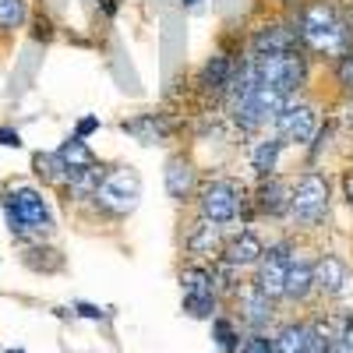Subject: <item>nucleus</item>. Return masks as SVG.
Returning a JSON list of instances; mask_svg holds the SVG:
<instances>
[{"label":"nucleus","mask_w":353,"mask_h":353,"mask_svg":"<svg viewBox=\"0 0 353 353\" xmlns=\"http://www.w3.org/2000/svg\"><path fill=\"white\" fill-rule=\"evenodd\" d=\"M78 311H81L85 318H103V311H99V307H92V304H78Z\"/></svg>","instance_id":"7c9ffc66"},{"label":"nucleus","mask_w":353,"mask_h":353,"mask_svg":"<svg viewBox=\"0 0 353 353\" xmlns=\"http://www.w3.org/2000/svg\"><path fill=\"white\" fill-rule=\"evenodd\" d=\"M290 50H304L301 36H297V25L290 21H265L261 28H254L251 36V53H290Z\"/></svg>","instance_id":"9b49d317"},{"label":"nucleus","mask_w":353,"mask_h":353,"mask_svg":"<svg viewBox=\"0 0 353 353\" xmlns=\"http://www.w3.org/2000/svg\"><path fill=\"white\" fill-rule=\"evenodd\" d=\"M336 85L343 88L346 96H353V50H346L336 61Z\"/></svg>","instance_id":"a878e982"},{"label":"nucleus","mask_w":353,"mask_h":353,"mask_svg":"<svg viewBox=\"0 0 353 353\" xmlns=\"http://www.w3.org/2000/svg\"><path fill=\"white\" fill-rule=\"evenodd\" d=\"M121 131H128L141 145H166L173 138V121L166 113H138L131 121H121Z\"/></svg>","instance_id":"dca6fc26"},{"label":"nucleus","mask_w":353,"mask_h":353,"mask_svg":"<svg viewBox=\"0 0 353 353\" xmlns=\"http://www.w3.org/2000/svg\"><path fill=\"white\" fill-rule=\"evenodd\" d=\"M0 145H8V149H18V145H21L18 131H8V128H0Z\"/></svg>","instance_id":"c85d7f7f"},{"label":"nucleus","mask_w":353,"mask_h":353,"mask_svg":"<svg viewBox=\"0 0 353 353\" xmlns=\"http://www.w3.org/2000/svg\"><path fill=\"white\" fill-rule=\"evenodd\" d=\"M194 201H198V216L201 219H209V223L226 230V226H233L244 216L248 191H244V184L230 181V176H212V181L198 184Z\"/></svg>","instance_id":"20e7f679"},{"label":"nucleus","mask_w":353,"mask_h":353,"mask_svg":"<svg viewBox=\"0 0 353 353\" xmlns=\"http://www.w3.org/2000/svg\"><path fill=\"white\" fill-rule=\"evenodd\" d=\"M297 36H301V46L304 53H318V57H339L346 50H353V28L350 21L339 14L336 4L329 0H304L297 8Z\"/></svg>","instance_id":"f257e3e1"},{"label":"nucleus","mask_w":353,"mask_h":353,"mask_svg":"<svg viewBox=\"0 0 353 353\" xmlns=\"http://www.w3.org/2000/svg\"><path fill=\"white\" fill-rule=\"evenodd\" d=\"M233 61L226 53H212L209 61H205V68H201V74H198V85L205 88V92H216V96H226V88H230V81H233Z\"/></svg>","instance_id":"a211bd4d"},{"label":"nucleus","mask_w":353,"mask_h":353,"mask_svg":"<svg viewBox=\"0 0 353 353\" xmlns=\"http://www.w3.org/2000/svg\"><path fill=\"white\" fill-rule=\"evenodd\" d=\"M11 353H21V350H11Z\"/></svg>","instance_id":"72a5a7b5"},{"label":"nucleus","mask_w":353,"mask_h":353,"mask_svg":"<svg viewBox=\"0 0 353 353\" xmlns=\"http://www.w3.org/2000/svg\"><path fill=\"white\" fill-rule=\"evenodd\" d=\"M28 8L25 0H0V28H8V32H14V28H21Z\"/></svg>","instance_id":"393cba45"},{"label":"nucleus","mask_w":353,"mask_h":353,"mask_svg":"<svg viewBox=\"0 0 353 353\" xmlns=\"http://www.w3.org/2000/svg\"><path fill=\"white\" fill-rule=\"evenodd\" d=\"M188 251L191 254H219L223 251V226L198 216V223L188 233Z\"/></svg>","instance_id":"6ab92c4d"},{"label":"nucleus","mask_w":353,"mask_h":353,"mask_svg":"<svg viewBox=\"0 0 353 353\" xmlns=\"http://www.w3.org/2000/svg\"><path fill=\"white\" fill-rule=\"evenodd\" d=\"M254 71H258V81L279 88L286 99H293V96H301V88L307 85V57H304V50L261 53V57H254Z\"/></svg>","instance_id":"423d86ee"},{"label":"nucleus","mask_w":353,"mask_h":353,"mask_svg":"<svg viewBox=\"0 0 353 353\" xmlns=\"http://www.w3.org/2000/svg\"><path fill=\"white\" fill-rule=\"evenodd\" d=\"M96 209H103L113 219H124L141 201V176L134 166H110L96 188Z\"/></svg>","instance_id":"39448f33"},{"label":"nucleus","mask_w":353,"mask_h":353,"mask_svg":"<svg viewBox=\"0 0 353 353\" xmlns=\"http://www.w3.org/2000/svg\"><path fill=\"white\" fill-rule=\"evenodd\" d=\"M272 124H276V134L283 138V145H307L318 134V106L307 103L304 96H293Z\"/></svg>","instance_id":"6e6552de"},{"label":"nucleus","mask_w":353,"mask_h":353,"mask_svg":"<svg viewBox=\"0 0 353 353\" xmlns=\"http://www.w3.org/2000/svg\"><path fill=\"white\" fill-rule=\"evenodd\" d=\"M212 339H216L219 353H237L241 350V329H237V321L226 318V314H216L212 318Z\"/></svg>","instance_id":"5701e85b"},{"label":"nucleus","mask_w":353,"mask_h":353,"mask_svg":"<svg viewBox=\"0 0 353 353\" xmlns=\"http://www.w3.org/2000/svg\"><path fill=\"white\" fill-rule=\"evenodd\" d=\"M99 128V121H96V117H85V121L78 124V138H85V134H92Z\"/></svg>","instance_id":"c756f323"},{"label":"nucleus","mask_w":353,"mask_h":353,"mask_svg":"<svg viewBox=\"0 0 353 353\" xmlns=\"http://www.w3.org/2000/svg\"><path fill=\"white\" fill-rule=\"evenodd\" d=\"M237 311H241V321L251 332H265L272 314H276V301H269L254 283H248V286L237 290Z\"/></svg>","instance_id":"ddd939ff"},{"label":"nucleus","mask_w":353,"mask_h":353,"mask_svg":"<svg viewBox=\"0 0 353 353\" xmlns=\"http://www.w3.org/2000/svg\"><path fill=\"white\" fill-rule=\"evenodd\" d=\"M346 283H350V265L339 254L325 251V254L314 258V293H321V297L332 301V297H339V293L346 290Z\"/></svg>","instance_id":"4468645a"},{"label":"nucleus","mask_w":353,"mask_h":353,"mask_svg":"<svg viewBox=\"0 0 353 353\" xmlns=\"http://www.w3.org/2000/svg\"><path fill=\"white\" fill-rule=\"evenodd\" d=\"M184 290V311L191 318H212L216 314V293H219V272L209 265H184L181 272Z\"/></svg>","instance_id":"0eeeda50"},{"label":"nucleus","mask_w":353,"mask_h":353,"mask_svg":"<svg viewBox=\"0 0 353 353\" xmlns=\"http://www.w3.org/2000/svg\"><path fill=\"white\" fill-rule=\"evenodd\" d=\"M57 152H61V159H64L71 170H85V166H96V163H99V159H96V152L88 149L85 138H78V134H74V138H68Z\"/></svg>","instance_id":"b1692460"},{"label":"nucleus","mask_w":353,"mask_h":353,"mask_svg":"<svg viewBox=\"0 0 353 353\" xmlns=\"http://www.w3.org/2000/svg\"><path fill=\"white\" fill-rule=\"evenodd\" d=\"M290 198H293V184H286L283 176H265L258 181V191H254V209L269 219H286L290 216Z\"/></svg>","instance_id":"f8f14e48"},{"label":"nucleus","mask_w":353,"mask_h":353,"mask_svg":"<svg viewBox=\"0 0 353 353\" xmlns=\"http://www.w3.org/2000/svg\"><path fill=\"white\" fill-rule=\"evenodd\" d=\"M163 181H166V194L173 201H191L198 194V173H194V163L184 152H176V156L166 159Z\"/></svg>","instance_id":"2eb2a0df"},{"label":"nucleus","mask_w":353,"mask_h":353,"mask_svg":"<svg viewBox=\"0 0 353 353\" xmlns=\"http://www.w3.org/2000/svg\"><path fill=\"white\" fill-rule=\"evenodd\" d=\"M184 4H198V0H184Z\"/></svg>","instance_id":"473e14b6"},{"label":"nucleus","mask_w":353,"mask_h":353,"mask_svg":"<svg viewBox=\"0 0 353 353\" xmlns=\"http://www.w3.org/2000/svg\"><path fill=\"white\" fill-rule=\"evenodd\" d=\"M223 265L233 272H241V269H254V265L261 261L265 254V244L254 230H237V233H230V237L223 241Z\"/></svg>","instance_id":"9d476101"},{"label":"nucleus","mask_w":353,"mask_h":353,"mask_svg":"<svg viewBox=\"0 0 353 353\" xmlns=\"http://www.w3.org/2000/svg\"><path fill=\"white\" fill-rule=\"evenodd\" d=\"M290 254H293V244L279 241V244H269L261 254V261L254 265V286L265 293L269 301H286V272H290Z\"/></svg>","instance_id":"1a4fd4ad"},{"label":"nucleus","mask_w":353,"mask_h":353,"mask_svg":"<svg viewBox=\"0 0 353 353\" xmlns=\"http://www.w3.org/2000/svg\"><path fill=\"white\" fill-rule=\"evenodd\" d=\"M241 353H276V343H272V336H265V332H251L241 343Z\"/></svg>","instance_id":"bb28decb"},{"label":"nucleus","mask_w":353,"mask_h":353,"mask_svg":"<svg viewBox=\"0 0 353 353\" xmlns=\"http://www.w3.org/2000/svg\"><path fill=\"white\" fill-rule=\"evenodd\" d=\"M314 293V261L293 248L290 254V272H286V301L293 304H307Z\"/></svg>","instance_id":"f3484780"},{"label":"nucleus","mask_w":353,"mask_h":353,"mask_svg":"<svg viewBox=\"0 0 353 353\" xmlns=\"http://www.w3.org/2000/svg\"><path fill=\"white\" fill-rule=\"evenodd\" d=\"M279 152H283V138H279V134H269V138H261V141L254 145L251 166H254V173H258V181H265V176H272V173H276Z\"/></svg>","instance_id":"4be33fe9"},{"label":"nucleus","mask_w":353,"mask_h":353,"mask_svg":"<svg viewBox=\"0 0 353 353\" xmlns=\"http://www.w3.org/2000/svg\"><path fill=\"white\" fill-rule=\"evenodd\" d=\"M32 166H36V173L43 176L46 184L61 188V191L71 184V176L78 173V170H71V166L61 159V152H36V156H32Z\"/></svg>","instance_id":"aec40b11"},{"label":"nucleus","mask_w":353,"mask_h":353,"mask_svg":"<svg viewBox=\"0 0 353 353\" xmlns=\"http://www.w3.org/2000/svg\"><path fill=\"white\" fill-rule=\"evenodd\" d=\"M4 216H8V230L18 241H43L53 230V216L46 209V198L36 188H14L4 198Z\"/></svg>","instance_id":"7ed1b4c3"},{"label":"nucleus","mask_w":353,"mask_h":353,"mask_svg":"<svg viewBox=\"0 0 353 353\" xmlns=\"http://www.w3.org/2000/svg\"><path fill=\"white\" fill-rule=\"evenodd\" d=\"M276 4H279V8H301L304 0H276Z\"/></svg>","instance_id":"2f4dec72"},{"label":"nucleus","mask_w":353,"mask_h":353,"mask_svg":"<svg viewBox=\"0 0 353 353\" xmlns=\"http://www.w3.org/2000/svg\"><path fill=\"white\" fill-rule=\"evenodd\" d=\"M103 173H106V170H103L99 163L78 170V173L71 176V184L64 188L68 201H92V198H96V188H99V181H103Z\"/></svg>","instance_id":"412c9836"},{"label":"nucleus","mask_w":353,"mask_h":353,"mask_svg":"<svg viewBox=\"0 0 353 353\" xmlns=\"http://www.w3.org/2000/svg\"><path fill=\"white\" fill-rule=\"evenodd\" d=\"M343 198H346V205L353 209V166L343 170Z\"/></svg>","instance_id":"cd10ccee"},{"label":"nucleus","mask_w":353,"mask_h":353,"mask_svg":"<svg viewBox=\"0 0 353 353\" xmlns=\"http://www.w3.org/2000/svg\"><path fill=\"white\" fill-rule=\"evenodd\" d=\"M332 209V188L329 176L318 170H304L297 181H293V198H290V223L297 230H318L329 219Z\"/></svg>","instance_id":"f03ea898"}]
</instances>
